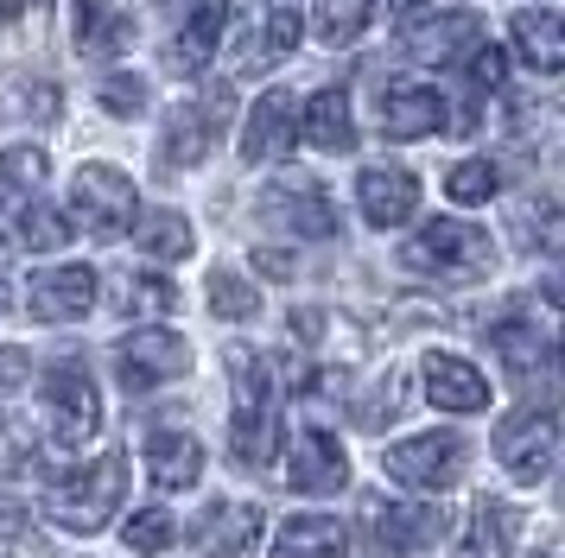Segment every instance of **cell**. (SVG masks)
<instances>
[{
    "label": "cell",
    "mask_w": 565,
    "mask_h": 558,
    "mask_svg": "<svg viewBox=\"0 0 565 558\" xmlns=\"http://www.w3.org/2000/svg\"><path fill=\"white\" fill-rule=\"evenodd\" d=\"M121 495H128V463L108 451L96 463H83V470H57L52 489H45V507H52L57 527L96 533V527H108V514L121 507Z\"/></svg>",
    "instance_id": "1"
},
{
    "label": "cell",
    "mask_w": 565,
    "mask_h": 558,
    "mask_svg": "<svg viewBox=\"0 0 565 558\" xmlns=\"http://www.w3.org/2000/svg\"><path fill=\"white\" fill-rule=\"evenodd\" d=\"M230 387H235L230 451L242 470H260L267 451H274V375L255 350H230Z\"/></svg>",
    "instance_id": "2"
},
{
    "label": "cell",
    "mask_w": 565,
    "mask_h": 558,
    "mask_svg": "<svg viewBox=\"0 0 565 558\" xmlns=\"http://www.w3.org/2000/svg\"><path fill=\"white\" fill-rule=\"evenodd\" d=\"M401 260H407L413 273H433V279H483L489 273V235L458 223V216H433L407 242Z\"/></svg>",
    "instance_id": "3"
},
{
    "label": "cell",
    "mask_w": 565,
    "mask_h": 558,
    "mask_svg": "<svg viewBox=\"0 0 565 558\" xmlns=\"http://www.w3.org/2000/svg\"><path fill=\"white\" fill-rule=\"evenodd\" d=\"M71 210H77V223L96 235V242H115V235H128L134 228V184L128 172H115V165H83L71 178Z\"/></svg>",
    "instance_id": "4"
},
{
    "label": "cell",
    "mask_w": 565,
    "mask_h": 558,
    "mask_svg": "<svg viewBox=\"0 0 565 558\" xmlns=\"http://www.w3.org/2000/svg\"><path fill=\"white\" fill-rule=\"evenodd\" d=\"M553 451H559V426H553V412H540V406H527V412H514V419L495 426V457H502V470H509L521 489L546 482Z\"/></svg>",
    "instance_id": "5"
},
{
    "label": "cell",
    "mask_w": 565,
    "mask_h": 558,
    "mask_svg": "<svg viewBox=\"0 0 565 558\" xmlns=\"http://www.w3.org/2000/svg\"><path fill=\"white\" fill-rule=\"evenodd\" d=\"M387 470H394V482H407V489H458L463 438L458 431H419V438L387 451Z\"/></svg>",
    "instance_id": "6"
},
{
    "label": "cell",
    "mask_w": 565,
    "mask_h": 558,
    "mask_svg": "<svg viewBox=\"0 0 565 558\" xmlns=\"http://www.w3.org/2000/svg\"><path fill=\"white\" fill-rule=\"evenodd\" d=\"M45 412H52L57 444H89L103 431V400H96V380L83 368H52L45 375Z\"/></svg>",
    "instance_id": "7"
},
{
    "label": "cell",
    "mask_w": 565,
    "mask_h": 558,
    "mask_svg": "<svg viewBox=\"0 0 565 558\" xmlns=\"http://www.w3.org/2000/svg\"><path fill=\"white\" fill-rule=\"evenodd\" d=\"M115 362H121L128 387H159V380H179L191 368V343L179 330H134L128 343L115 350Z\"/></svg>",
    "instance_id": "8"
},
{
    "label": "cell",
    "mask_w": 565,
    "mask_h": 558,
    "mask_svg": "<svg viewBox=\"0 0 565 558\" xmlns=\"http://www.w3.org/2000/svg\"><path fill=\"white\" fill-rule=\"evenodd\" d=\"M292 147H299V101L286 96V89H267L255 101V115H248L242 159L248 165H280V159H292Z\"/></svg>",
    "instance_id": "9"
},
{
    "label": "cell",
    "mask_w": 565,
    "mask_h": 558,
    "mask_svg": "<svg viewBox=\"0 0 565 558\" xmlns=\"http://www.w3.org/2000/svg\"><path fill=\"white\" fill-rule=\"evenodd\" d=\"M223 121H230V96H198L184 101V108H172L166 115V165H198L210 152V140L223 133Z\"/></svg>",
    "instance_id": "10"
},
{
    "label": "cell",
    "mask_w": 565,
    "mask_h": 558,
    "mask_svg": "<svg viewBox=\"0 0 565 558\" xmlns=\"http://www.w3.org/2000/svg\"><path fill=\"white\" fill-rule=\"evenodd\" d=\"M343 482H350V470H343V451H337L331 431H299L286 444V489H299V495H337Z\"/></svg>",
    "instance_id": "11"
},
{
    "label": "cell",
    "mask_w": 565,
    "mask_h": 558,
    "mask_svg": "<svg viewBox=\"0 0 565 558\" xmlns=\"http://www.w3.org/2000/svg\"><path fill=\"white\" fill-rule=\"evenodd\" d=\"M477 32H483V20H477L470 7H451V13H438V20L413 25L401 45H407L413 64H463V57L477 51Z\"/></svg>",
    "instance_id": "12"
},
{
    "label": "cell",
    "mask_w": 565,
    "mask_h": 558,
    "mask_svg": "<svg viewBox=\"0 0 565 558\" xmlns=\"http://www.w3.org/2000/svg\"><path fill=\"white\" fill-rule=\"evenodd\" d=\"M96 311V273L89 267H45L32 279V318L45 324H77Z\"/></svg>",
    "instance_id": "13"
},
{
    "label": "cell",
    "mask_w": 565,
    "mask_h": 558,
    "mask_svg": "<svg viewBox=\"0 0 565 558\" xmlns=\"http://www.w3.org/2000/svg\"><path fill=\"white\" fill-rule=\"evenodd\" d=\"M445 127V96L426 83H387L382 96V133L387 140H426Z\"/></svg>",
    "instance_id": "14"
},
{
    "label": "cell",
    "mask_w": 565,
    "mask_h": 558,
    "mask_svg": "<svg viewBox=\"0 0 565 558\" xmlns=\"http://www.w3.org/2000/svg\"><path fill=\"white\" fill-rule=\"evenodd\" d=\"M369 521L382 533L387 552H419V546H433L445 539V507H419V502H369Z\"/></svg>",
    "instance_id": "15"
},
{
    "label": "cell",
    "mask_w": 565,
    "mask_h": 558,
    "mask_svg": "<svg viewBox=\"0 0 565 558\" xmlns=\"http://www.w3.org/2000/svg\"><path fill=\"white\" fill-rule=\"evenodd\" d=\"M356 203L362 216L375 228H394L413 216V203H419V178L401 172V165H369V172L356 178Z\"/></svg>",
    "instance_id": "16"
},
{
    "label": "cell",
    "mask_w": 565,
    "mask_h": 558,
    "mask_svg": "<svg viewBox=\"0 0 565 558\" xmlns=\"http://www.w3.org/2000/svg\"><path fill=\"white\" fill-rule=\"evenodd\" d=\"M71 39H77L83 57H121L134 45V20L128 7H115V0H77V13H71Z\"/></svg>",
    "instance_id": "17"
},
{
    "label": "cell",
    "mask_w": 565,
    "mask_h": 558,
    "mask_svg": "<svg viewBox=\"0 0 565 558\" xmlns=\"http://www.w3.org/2000/svg\"><path fill=\"white\" fill-rule=\"evenodd\" d=\"M426 400H433L438 412H483L489 406V380L477 375L470 362L433 350L426 355Z\"/></svg>",
    "instance_id": "18"
},
{
    "label": "cell",
    "mask_w": 565,
    "mask_h": 558,
    "mask_svg": "<svg viewBox=\"0 0 565 558\" xmlns=\"http://www.w3.org/2000/svg\"><path fill=\"white\" fill-rule=\"evenodd\" d=\"M255 539H260V507H248V502H216L204 521L191 527V546H198V552H216V558L248 552Z\"/></svg>",
    "instance_id": "19"
},
{
    "label": "cell",
    "mask_w": 565,
    "mask_h": 558,
    "mask_svg": "<svg viewBox=\"0 0 565 558\" xmlns=\"http://www.w3.org/2000/svg\"><path fill=\"white\" fill-rule=\"evenodd\" d=\"M223 25H230V7L223 0H204L191 20H184V32L166 45V64L179 76H191V71H204L210 57H216V45H223Z\"/></svg>",
    "instance_id": "20"
},
{
    "label": "cell",
    "mask_w": 565,
    "mask_h": 558,
    "mask_svg": "<svg viewBox=\"0 0 565 558\" xmlns=\"http://www.w3.org/2000/svg\"><path fill=\"white\" fill-rule=\"evenodd\" d=\"M514 51H521V64L540 76H553L565 64V20L553 7H527V13H514Z\"/></svg>",
    "instance_id": "21"
},
{
    "label": "cell",
    "mask_w": 565,
    "mask_h": 558,
    "mask_svg": "<svg viewBox=\"0 0 565 558\" xmlns=\"http://www.w3.org/2000/svg\"><path fill=\"white\" fill-rule=\"evenodd\" d=\"M299 140L324 152H350L356 147V121H350V96L343 89H318V96L299 108Z\"/></svg>",
    "instance_id": "22"
},
{
    "label": "cell",
    "mask_w": 565,
    "mask_h": 558,
    "mask_svg": "<svg viewBox=\"0 0 565 558\" xmlns=\"http://www.w3.org/2000/svg\"><path fill=\"white\" fill-rule=\"evenodd\" d=\"M147 470H153L159 489H191L204 476V444L191 431H153L147 438Z\"/></svg>",
    "instance_id": "23"
},
{
    "label": "cell",
    "mask_w": 565,
    "mask_h": 558,
    "mask_svg": "<svg viewBox=\"0 0 565 558\" xmlns=\"http://www.w3.org/2000/svg\"><path fill=\"white\" fill-rule=\"evenodd\" d=\"M350 546V533L337 514H299V521H286L280 539H274V558H343Z\"/></svg>",
    "instance_id": "24"
},
{
    "label": "cell",
    "mask_w": 565,
    "mask_h": 558,
    "mask_svg": "<svg viewBox=\"0 0 565 558\" xmlns=\"http://www.w3.org/2000/svg\"><path fill=\"white\" fill-rule=\"evenodd\" d=\"M375 20V0H311V32L324 45H356Z\"/></svg>",
    "instance_id": "25"
},
{
    "label": "cell",
    "mask_w": 565,
    "mask_h": 558,
    "mask_svg": "<svg viewBox=\"0 0 565 558\" xmlns=\"http://www.w3.org/2000/svg\"><path fill=\"white\" fill-rule=\"evenodd\" d=\"M274 210L286 216V228H292V235H331V228H337L331 203H324V191H318V184H292V191H280V197H274Z\"/></svg>",
    "instance_id": "26"
},
{
    "label": "cell",
    "mask_w": 565,
    "mask_h": 558,
    "mask_svg": "<svg viewBox=\"0 0 565 558\" xmlns=\"http://www.w3.org/2000/svg\"><path fill=\"white\" fill-rule=\"evenodd\" d=\"M140 254L147 260H184L191 254V223H184L179 210H153L140 223Z\"/></svg>",
    "instance_id": "27"
},
{
    "label": "cell",
    "mask_w": 565,
    "mask_h": 558,
    "mask_svg": "<svg viewBox=\"0 0 565 558\" xmlns=\"http://www.w3.org/2000/svg\"><path fill=\"white\" fill-rule=\"evenodd\" d=\"M13 235H20V248H32V254H52V248H64V235H71V223L57 216L52 203H26V210L13 216Z\"/></svg>",
    "instance_id": "28"
},
{
    "label": "cell",
    "mask_w": 565,
    "mask_h": 558,
    "mask_svg": "<svg viewBox=\"0 0 565 558\" xmlns=\"http://www.w3.org/2000/svg\"><path fill=\"white\" fill-rule=\"evenodd\" d=\"M210 311H216V318H255V311H260V292H255L242 273L216 267V273H210Z\"/></svg>",
    "instance_id": "29"
},
{
    "label": "cell",
    "mask_w": 565,
    "mask_h": 558,
    "mask_svg": "<svg viewBox=\"0 0 565 558\" xmlns=\"http://www.w3.org/2000/svg\"><path fill=\"white\" fill-rule=\"evenodd\" d=\"M179 304V286L159 273H134L121 279V311H134V318H153V311H172Z\"/></svg>",
    "instance_id": "30"
},
{
    "label": "cell",
    "mask_w": 565,
    "mask_h": 558,
    "mask_svg": "<svg viewBox=\"0 0 565 558\" xmlns=\"http://www.w3.org/2000/svg\"><path fill=\"white\" fill-rule=\"evenodd\" d=\"M495 350L509 355V368H521V375H534V368H546V362H553L546 336H534L527 324H502V330H495Z\"/></svg>",
    "instance_id": "31"
},
{
    "label": "cell",
    "mask_w": 565,
    "mask_h": 558,
    "mask_svg": "<svg viewBox=\"0 0 565 558\" xmlns=\"http://www.w3.org/2000/svg\"><path fill=\"white\" fill-rule=\"evenodd\" d=\"M495 191H502V172H495L489 159H463L458 172H451V203H463V210L489 203Z\"/></svg>",
    "instance_id": "32"
},
{
    "label": "cell",
    "mask_w": 565,
    "mask_h": 558,
    "mask_svg": "<svg viewBox=\"0 0 565 558\" xmlns=\"http://www.w3.org/2000/svg\"><path fill=\"white\" fill-rule=\"evenodd\" d=\"M477 533L489 539V552H495V558H509L514 539H521V514H514V507H502L495 495H483V502H477Z\"/></svg>",
    "instance_id": "33"
},
{
    "label": "cell",
    "mask_w": 565,
    "mask_h": 558,
    "mask_svg": "<svg viewBox=\"0 0 565 558\" xmlns=\"http://www.w3.org/2000/svg\"><path fill=\"white\" fill-rule=\"evenodd\" d=\"M128 546L134 552H166L172 539H179V527H172V514L166 507H140V514H128Z\"/></svg>",
    "instance_id": "34"
},
{
    "label": "cell",
    "mask_w": 565,
    "mask_h": 558,
    "mask_svg": "<svg viewBox=\"0 0 565 558\" xmlns=\"http://www.w3.org/2000/svg\"><path fill=\"white\" fill-rule=\"evenodd\" d=\"M103 108L108 115H121V121H134V115H147V83H140V76H108L103 83Z\"/></svg>",
    "instance_id": "35"
},
{
    "label": "cell",
    "mask_w": 565,
    "mask_h": 558,
    "mask_svg": "<svg viewBox=\"0 0 565 558\" xmlns=\"http://www.w3.org/2000/svg\"><path fill=\"white\" fill-rule=\"evenodd\" d=\"M0 178L20 184V191H39V184H45V152L39 147H13L7 159H0Z\"/></svg>",
    "instance_id": "36"
},
{
    "label": "cell",
    "mask_w": 565,
    "mask_h": 558,
    "mask_svg": "<svg viewBox=\"0 0 565 558\" xmlns=\"http://www.w3.org/2000/svg\"><path fill=\"white\" fill-rule=\"evenodd\" d=\"M26 463H32V431L20 419H0V476H13Z\"/></svg>",
    "instance_id": "37"
},
{
    "label": "cell",
    "mask_w": 565,
    "mask_h": 558,
    "mask_svg": "<svg viewBox=\"0 0 565 558\" xmlns=\"http://www.w3.org/2000/svg\"><path fill=\"white\" fill-rule=\"evenodd\" d=\"M299 32H306V25H299V13H267V51H260V64H274V57H286V51L299 45Z\"/></svg>",
    "instance_id": "38"
},
{
    "label": "cell",
    "mask_w": 565,
    "mask_h": 558,
    "mask_svg": "<svg viewBox=\"0 0 565 558\" xmlns=\"http://www.w3.org/2000/svg\"><path fill=\"white\" fill-rule=\"evenodd\" d=\"M502 71H509V51H502V45H483L477 57H470V76H477V89H495V83H502Z\"/></svg>",
    "instance_id": "39"
},
{
    "label": "cell",
    "mask_w": 565,
    "mask_h": 558,
    "mask_svg": "<svg viewBox=\"0 0 565 558\" xmlns=\"http://www.w3.org/2000/svg\"><path fill=\"white\" fill-rule=\"evenodd\" d=\"M20 527H26V507L13 502V495H0V539H13Z\"/></svg>",
    "instance_id": "40"
},
{
    "label": "cell",
    "mask_w": 565,
    "mask_h": 558,
    "mask_svg": "<svg viewBox=\"0 0 565 558\" xmlns=\"http://www.w3.org/2000/svg\"><path fill=\"white\" fill-rule=\"evenodd\" d=\"M13 380H26V355H20V350H0V387H13Z\"/></svg>",
    "instance_id": "41"
},
{
    "label": "cell",
    "mask_w": 565,
    "mask_h": 558,
    "mask_svg": "<svg viewBox=\"0 0 565 558\" xmlns=\"http://www.w3.org/2000/svg\"><path fill=\"white\" fill-rule=\"evenodd\" d=\"M451 558H489V552H483V546H470V539H463V546H458Z\"/></svg>",
    "instance_id": "42"
},
{
    "label": "cell",
    "mask_w": 565,
    "mask_h": 558,
    "mask_svg": "<svg viewBox=\"0 0 565 558\" xmlns=\"http://www.w3.org/2000/svg\"><path fill=\"white\" fill-rule=\"evenodd\" d=\"M413 7H426V0H394V13H413Z\"/></svg>",
    "instance_id": "43"
},
{
    "label": "cell",
    "mask_w": 565,
    "mask_h": 558,
    "mask_svg": "<svg viewBox=\"0 0 565 558\" xmlns=\"http://www.w3.org/2000/svg\"><path fill=\"white\" fill-rule=\"evenodd\" d=\"M7 228H13V216H7V203H0V235H7Z\"/></svg>",
    "instance_id": "44"
},
{
    "label": "cell",
    "mask_w": 565,
    "mask_h": 558,
    "mask_svg": "<svg viewBox=\"0 0 565 558\" xmlns=\"http://www.w3.org/2000/svg\"><path fill=\"white\" fill-rule=\"evenodd\" d=\"M0 311H7V286H0Z\"/></svg>",
    "instance_id": "45"
},
{
    "label": "cell",
    "mask_w": 565,
    "mask_h": 558,
    "mask_svg": "<svg viewBox=\"0 0 565 558\" xmlns=\"http://www.w3.org/2000/svg\"><path fill=\"white\" fill-rule=\"evenodd\" d=\"M534 558H553V552H534Z\"/></svg>",
    "instance_id": "46"
}]
</instances>
